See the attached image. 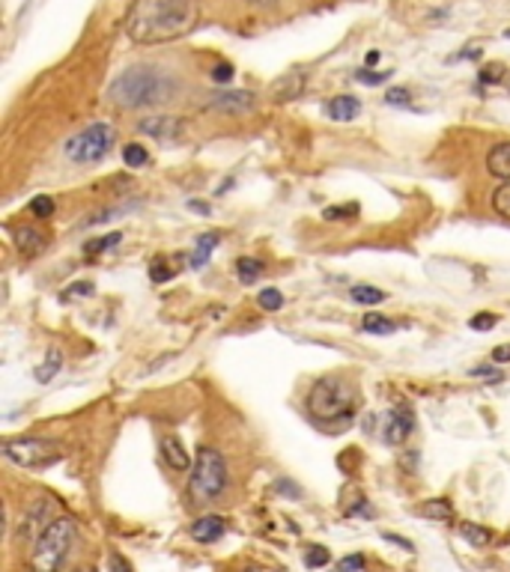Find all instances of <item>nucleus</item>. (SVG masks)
Listing matches in <instances>:
<instances>
[{
    "label": "nucleus",
    "instance_id": "f257e3e1",
    "mask_svg": "<svg viewBox=\"0 0 510 572\" xmlns=\"http://www.w3.org/2000/svg\"><path fill=\"white\" fill-rule=\"evenodd\" d=\"M198 24L194 0H137L128 13L126 31L137 45H159L180 40Z\"/></svg>",
    "mask_w": 510,
    "mask_h": 572
},
{
    "label": "nucleus",
    "instance_id": "f03ea898",
    "mask_svg": "<svg viewBox=\"0 0 510 572\" xmlns=\"http://www.w3.org/2000/svg\"><path fill=\"white\" fill-rule=\"evenodd\" d=\"M176 92H180V81L168 69H162L155 63H137L128 66L126 72H119V78L110 84L108 96L119 108L141 110L164 105V101L176 99Z\"/></svg>",
    "mask_w": 510,
    "mask_h": 572
},
{
    "label": "nucleus",
    "instance_id": "7ed1b4c3",
    "mask_svg": "<svg viewBox=\"0 0 510 572\" xmlns=\"http://www.w3.org/2000/svg\"><path fill=\"white\" fill-rule=\"evenodd\" d=\"M356 409V391L343 379H320L308 393V411L320 424H340Z\"/></svg>",
    "mask_w": 510,
    "mask_h": 572
},
{
    "label": "nucleus",
    "instance_id": "20e7f679",
    "mask_svg": "<svg viewBox=\"0 0 510 572\" xmlns=\"http://www.w3.org/2000/svg\"><path fill=\"white\" fill-rule=\"evenodd\" d=\"M227 462L224 456L218 453V450L212 447H200L198 450V462H194V471H191V480H189V498L191 504H212L218 501L221 495L227 489Z\"/></svg>",
    "mask_w": 510,
    "mask_h": 572
},
{
    "label": "nucleus",
    "instance_id": "39448f33",
    "mask_svg": "<svg viewBox=\"0 0 510 572\" xmlns=\"http://www.w3.org/2000/svg\"><path fill=\"white\" fill-rule=\"evenodd\" d=\"M75 542V522L66 519V515H57L54 524L42 533L40 542L33 546L31 567L33 572H60V567L66 564L69 549Z\"/></svg>",
    "mask_w": 510,
    "mask_h": 572
},
{
    "label": "nucleus",
    "instance_id": "423d86ee",
    "mask_svg": "<svg viewBox=\"0 0 510 572\" xmlns=\"http://www.w3.org/2000/svg\"><path fill=\"white\" fill-rule=\"evenodd\" d=\"M117 144V131L108 123H92L75 137L66 140V158L75 164H96L101 162Z\"/></svg>",
    "mask_w": 510,
    "mask_h": 572
},
{
    "label": "nucleus",
    "instance_id": "0eeeda50",
    "mask_svg": "<svg viewBox=\"0 0 510 572\" xmlns=\"http://www.w3.org/2000/svg\"><path fill=\"white\" fill-rule=\"evenodd\" d=\"M4 456L13 465L42 468V465H51L54 459H60V444L54 442V438H36V436L9 438V442H4Z\"/></svg>",
    "mask_w": 510,
    "mask_h": 572
},
{
    "label": "nucleus",
    "instance_id": "6e6552de",
    "mask_svg": "<svg viewBox=\"0 0 510 572\" xmlns=\"http://www.w3.org/2000/svg\"><path fill=\"white\" fill-rule=\"evenodd\" d=\"M54 519H57V501H51V498L33 501L31 507H27V513L22 515V524H18V540L36 546L42 533L54 524Z\"/></svg>",
    "mask_w": 510,
    "mask_h": 572
},
{
    "label": "nucleus",
    "instance_id": "1a4fd4ad",
    "mask_svg": "<svg viewBox=\"0 0 510 572\" xmlns=\"http://www.w3.org/2000/svg\"><path fill=\"white\" fill-rule=\"evenodd\" d=\"M412 429H415V418H412V411H406V409H391V411H385V418H382V442L385 444H403L406 438L412 436Z\"/></svg>",
    "mask_w": 510,
    "mask_h": 572
},
{
    "label": "nucleus",
    "instance_id": "9d476101",
    "mask_svg": "<svg viewBox=\"0 0 510 572\" xmlns=\"http://www.w3.org/2000/svg\"><path fill=\"white\" fill-rule=\"evenodd\" d=\"M257 105V96L248 90H227V92H215L209 99L212 110H221V114H248Z\"/></svg>",
    "mask_w": 510,
    "mask_h": 572
},
{
    "label": "nucleus",
    "instance_id": "9b49d317",
    "mask_svg": "<svg viewBox=\"0 0 510 572\" xmlns=\"http://www.w3.org/2000/svg\"><path fill=\"white\" fill-rule=\"evenodd\" d=\"M137 131L146 137H155V140H180L185 123L180 117H150V119H141L137 123Z\"/></svg>",
    "mask_w": 510,
    "mask_h": 572
},
{
    "label": "nucleus",
    "instance_id": "f8f14e48",
    "mask_svg": "<svg viewBox=\"0 0 510 572\" xmlns=\"http://www.w3.org/2000/svg\"><path fill=\"white\" fill-rule=\"evenodd\" d=\"M224 531H227V522L215 513L200 515V519L191 522V528H189L191 540H198V542H215V540L224 537Z\"/></svg>",
    "mask_w": 510,
    "mask_h": 572
},
{
    "label": "nucleus",
    "instance_id": "ddd939ff",
    "mask_svg": "<svg viewBox=\"0 0 510 572\" xmlns=\"http://www.w3.org/2000/svg\"><path fill=\"white\" fill-rule=\"evenodd\" d=\"M45 245H48V239H45V233L42 230H36V227H18L15 230V248H18V254L22 257H40Z\"/></svg>",
    "mask_w": 510,
    "mask_h": 572
},
{
    "label": "nucleus",
    "instance_id": "4468645a",
    "mask_svg": "<svg viewBox=\"0 0 510 572\" xmlns=\"http://www.w3.org/2000/svg\"><path fill=\"white\" fill-rule=\"evenodd\" d=\"M304 87H308V75L304 72H290L286 78L281 81H275V87H272V99L275 101H290V99H299Z\"/></svg>",
    "mask_w": 510,
    "mask_h": 572
},
{
    "label": "nucleus",
    "instance_id": "2eb2a0df",
    "mask_svg": "<svg viewBox=\"0 0 510 572\" xmlns=\"http://www.w3.org/2000/svg\"><path fill=\"white\" fill-rule=\"evenodd\" d=\"M487 171L496 176V180L510 182V140H502L487 153Z\"/></svg>",
    "mask_w": 510,
    "mask_h": 572
},
{
    "label": "nucleus",
    "instance_id": "dca6fc26",
    "mask_svg": "<svg viewBox=\"0 0 510 572\" xmlns=\"http://www.w3.org/2000/svg\"><path fill=\"white\" fill-rule=\"evenodd\" d=\"M326 114L329 119H335V123H349V119H356L361 114V101L356 96H335L326 105Z\"/></svg>",
    "mask_w": 510,
    "mask_h": 572
},
{
    "label": "nucleus",
    "instance_id": "f3484780",
    "mask_svg": "<svg viewBox=\"0 0 510 572\" xmlns=\"http://www.w3.org/2000/svg\"><path fill=\"white\" fill-rule=\"evenodd\" d=\"M162 453H164V462H168L171 468H176V471H185V468L191 465L189 450H185V444L176 436H164L162 438Z\"/></svg>",
    "mask_w": 510,
    "mask_h": 572
},
{
    "label": "nucleus",
    "instance_id": "a211bd4d",
    "mask_svg": "<svg viewBox=\"0 0 510 572\" xmlns=\"http://www.w3.org/2000/svg\"><path fill=\"white\" fill-rule=\"evenodd\" d=\"M60 367H63V352L60 349H51L48 355H45V361L40 364V367L33 370V379L40 382V384H48L60 373Z\"/></svg>",
    "mask_w": 510,
    "mask_h": 572
},
{
    "label": "nucleus",
    "instance_id": "6ab92c4d",
    "mask_svg": "<svg viewBox=\"0 0 510 572\" xmlns=\"http://www.w3.org/2000/svg\"><path fill=\"white\" fill-rule=\"evenodd\" d=\"M215 245H218V236H215V233H203V236L198 239V248H194L189 266H191V268H203V266H207V262H209V254L215 251Z\"/></svg>",
    "mask_w": 510,
    "mask_h": 572
},
{
    "label": "nucleus",
    "instance_id": "aec40b11",
    "mask_svg": "<svg viewBox=\"0 0 510 572\" xmlns=\"http://www.w3.org/2000/svg\"><path fill=\"white\" fill-rule=\"evenodd\" d=\"M460 533H462V540H466L469 546H475V549H484V546L493 542V533H489L484 524H475V522L460 524Z\"/></svg>",
    "mask_w": 510,
    "mask_h": 572
},
{
    "label": "nucleus",
    "instance_id": "412c9836",
    "mask_svg": "<svg viewBox=\"0 0 510 572\" xmlns=\"http://www.w3.org/2000/svg\"><path fill=\"white\" fill-rule=\"evenodd\" d=\"M361 328H365L367 334H394L397 325L388 316L370 311V313H365V319H361Z\"/></svg>",
    "mask_w": 510,
    "mask_h": 572
},
{
    "label": "nucleus",
    "instance_id": "4be33fe9",
    "mask_svg": "<svg viewBox=\"0 0 510 572\" xmlns=\"http://www.w3.org/2000/svg\"><path fill=\"white\" fill-rule=\"evenodd\" d=\"M349 295H352V302H358V304H382L385 298H388V295L382 293V289L367 286V284L352 286V289H349Z\"/></svg>",
    "mask_w": 510,
    "mask_h": 572
},
{
    "label": "nucleus",
    "instance_id": "5701e85b",
    "mask_svg": "<svg viewBox=\"0 0 510 572\" xmlns=\"http://www.w3.org/2000/svg\"><path fill=\"white\" fill-rule=\"evenodd\" d=\"M236 275L242 284H254V280L263 275V262L254 260V257H242V260H236Z\"/></svg>",
    "mask_w": 510,
    "mask_h": 572
},
{
    "label": "nucleus",
    "instance_id": "b1692460",
    "mask_svg": "<svg viewBox=\"0 0 510 572\" xmlns=\"http://www.w3.org/2000/svg\"><path fill=\"white\" fill-rule=\"evenodd\" d=\"M489 206H493V212L498 218H507L510 221V182H502L498 189L489 197Z\"/></svg>",
    "mask_w": 510,
    "mask_h": 572
},
{
    "label": "nucleus",
    "instance_id": "393cba45",
    "mask_svg": "<svg viewBox=\"0 0 510 572\" xmlns=\"http://www.w3.org/2000/svg\"><path fill=\"white\" fill-rule=\"evenodd\" d=\"M123 162L126 167H144L146 162H150V153H146V146L144 144H126L123 146Z\"/></svg>",
    "mask_w": 510,
    "mask_h": 572
},
{
    "label": "nucleus",
    "instance_id": "a878e982",
    "mask_svg": "<svg viewBox=\"0 0 510 572\" xmlns=\"http://www.w3.org/2000/svg\"><path fill=\"white\" fill-rule=\"evenodd\" d=\"M54 209H57V206H54V200H51L48 194H40V197H33V200H31V206H27V212H31L33 218H40V221L51 218V215H54Z\"/></svg>",
    "mask_w": 510,
    "mask_h": 572
},
{
    "label": "nucleus",
    "instance_id": "bb28decb",
    "mask_svg": "<svg viewBox=\"0 0 510 572\" xmlns=\"http://www.w3.org/2000/svg\"><path fill=\"white\" fill-rule=\"evenodd\" d=\"M119 242H123V233H108V236H101L96 242H87L84 245V254L92 257V254H101V251H108V248H117Z\"/></svg>",
    "mask_w": 510,
    "mask_h": 572
},
{
    "label": "nucleus",
    "instance_id": "cd10ccee",
    "mask_svg": "<svg viewBox=\"0 0 510 572\" xmlns=\"http://www.w3.org/2000/svg\"><path fill=\"white\" fill-rule=\"evenodd\" d=\"M421 515H430V519L448 522V519H453V507H451L448 501L435 498V501H430V504H424V507H421Z\"/></svg>",
    "mask_w": 510,
    "mask_h": 572
},
{
    "label": "nucleus",
    "instance_id": "c85d7f7f",
    "mask_svg": "<svg viewBox=\"0 0 510 572\" xmlns=\"http://www.w3.org/2000/svg\"><path fill=\"white\" fill-rule=\"evenodd\" d=\"M257 304L263 307V311H268V313H275V311H281L284 307V295L277 293V289H272V286H266L263 293L257 295Z\"/></svg>",
    "mask_w": 510,
    "mask_h": 572
},
{
    "label": "nucleus",
    "instance_id": "c756f323",
    "mask_svg": "<svg viewBox=\"0 0 510 572\" xmlns=\"http://www.w3.org/2000/svg\"><path fill=\"white\" fill-rule=\"evenodd\" d=\"M329 549L326 546H311L308 549V555H304V567H311V569H322V567H329Z\"/></svg>",
    "mask_w": 510,
    "mask_h": 572
},
{
    "label": "nucleus",
    "instance_id": "7c9ffc66",
    "mask_svg": "<svg viewBox=\"0 0 510 572\" xmlns=\"http://www.w3.org/2000/svg\"><path fill=\"white\" fill-rule=\"evenodd\" d=\"M356 215H358V206L347 203V206H329V209L322 212V218L326 221H347V218H356Z\"/></svg>",
    "mask_w": 510,
    "mask_h": 572
},
{
    "label": "nucleus",
    "instance_id": "2f4dec72",
    "mask_svg": "<svg viewBox=\"0 0 510 572\" xmlns=\"http://www.w3.org/2000/svg\"><path fill=\"white\" fill-rule=\"evenodd\" d=\"M173 277V268L168 266V260L159 257V260H153V266H150V280L153 284H164V280H171Z\"/></svg>",
    "mask_w": 510,
    "mask_h": 572
},
{
    "label": "nucleus",
    "instance_id": "473e14b6",
    "mask_svg": "<svg viewBox=\"0 0 510 572\" xmlns=\"http://www.w3.org/2000/svg\"><path fill=\"white\" fill-rule=\"evenodd\" d=\"M388 75L391 72H374V69H358L356 72V81L358 84H367V87H376V84L388 81Z\"/></svg>",
    "mask_w": 510,
    "mask_h": 572
},
{
    "label": "nucleus",
    "instance_id": "72a5a7b5",
    "mask_svg": "<svg viewBox=\"0 0 510 572\" xmlns=\"http://www.w3.org/2000/svg\"><path fill=\"white\" fill-rule=\"evenodd\" d=\"M496 322H498V316H493V313H478V316L469 319V328H471V331H489V328H496Z\"/></svg>",
    "mask_w": 510,
    "mask_h": 572
},
{
    "label": "nucleus",
    "instance_id": "f704fd0d",
    "mask_svg": "<svg viewBox=\"0 0 510 572\" xmlns=\"http://www.w3.org/2000/svg\"><path fill=\"white\" fill-rule=\"evenodd\" d=\"M209 78L215 81V84H227L230 78H233V66L224 63V60L215 63V66H212V72H209Z\"/></svg>",
    "mask_w": 510,
    "mask_h": 572
},
{
    "label": "nucleus",
    "instance_id": "c9c22d12",
    "mask_svg": "<svg viewBox=\"0 0 510 572\" xmlns=\"http://www.w3.org/2000/svg\"><path fill=\"white\" fill-rule=\"evenodd\" d=\"M338 572H358V569H365V558L361 555H349V558H343L338 560Z\"/></svg>",
    "mask_w": 510,
    "mask_h": 572
},
{
    "label": "nucleus",
    "instance_id": "e433bc0d",
    "mask_svg": "<svg viewBox=\"0 0 510 572\" xmlns=\"http://www.w3.org/2000/svg\"><path fill=\"white\" fill-rule=\"evenodd\" d=\"M96 293V286L90 284V280H78V284L69 286V293H63V298H72V295H92Z\"/></svg>",
    "mask_w": 510,
    "mask_h": 572
},
{
    "label": "nucleus",
    "instance_id": "4c0bfd02",
    "mask_svg": "<svg viewBox=\"0 0 510 572\" xmlns=\"http://www.w3.org/2000/svg\"><path fill=\"white\" fill-rule=\"evenodd\" d=\"M385 101H388V105H409V92L400 90V87H394V90H388Z\"/></svg>",
    "mask_w": 510,
    "mask_h": 572
},
{
    "label": "nucleus",
    "instance_id": "58836bf2",
    "mask_svg": "<svg viewBox=\"0 0 510 572\" xmlns=\"http://www.w3.org/2000/svg\"><path fill=\"white\" fill-rule=\"evenodd\" d=\"M110 572H132V564H128V560L123 558V555H110Z\"/></svg>",
    "mask_w": 510,
    "mask_h": 572
},
{
    "label": "nucleus",
    "instance_id": "ea45409f",
    "mask_svg": "<svg viewBox=\"0 0 510 572\" xmlns=\"http://www.w3.org/2000/svg\"><path fill=\"white\" fill-rule=\"evenodd\" d=\"M510 361V343L498 346V349H493V364H507Z\"/></svg>",
    "mask_w": 510,
    "mask_h": 572
},
{
    "label": "nucleus",
    "instance_id": "a19ab883",
    "mask_svg": "<svg viewBox=\"0 0 510 572\" xmlns=\"http://www.w3.org/2000/svg\"><path fill=\"white\" fill-rule=\"evenodd\" d=\"M189 209L198 212V215H209V203H203V200H189Z\"/></svg>",
    "mask_w": 510,
    "mask_h": 572
},
{
    "label": "nucleus",
    "instance_id": "79ce46f5",
    "mask_svg": "<svg viewBox=\"0 0 510 572\" xmlns=\"http://www.w3.org/2000/svg\"><path fill=\"white\" fill-rule=\"evenodd\" d=\"M471 376H489L493 382H498V376L493 373V367H475V370H471Z\"/></svg>",
    "mask_w": 510,
    "mask_h": 572
},
{
    "label": "nucleus",
    "instance_id": "37998d69",
    "mask_svg": "<svg viewBox=\"0 0 510 572\" xmlns=\"http://www.w3.org/2000/svg\"><path fill=\"white\" fill-rule=\"evenodd\" d=\"M248 6H257V9H266V6H275L277 0H245Z\"/></svg>",
    "mask_w": 510,
    "mask_h": 572
},
{
    "label": "nucleus",
    "instance_id": "c03bdc74",
    "mask_svg": "<svg viewBox=\"0 0 510 572\" xmlns=\"http://www.w3.org/2000/svg\"><path fill=\"white\" fill-rule=\"evenodd\" d=\"M374 63H379V51H370L367 54V66H374Z\"/></svg>",
    "mask_w": 510,
    "mask_h": 572
},
{
    "label": "nucleus",
    "instance_id": "a18cd8bd",
    "mask_svg": "<svg viewBox=\"0 0 510 572\" xmlns=\"http://www.w3.org/2000/svg\"><path fill=\"white\" fill-rule=\"evenodd\" d=\"M248 572H259V569H248Z\"/></svg>",
    "mask_w": 510,
    "mask_h": 572
},
{
    "label": "nucleus",
    "instance_id": "49530a36",
    "mask_svg": "<svg viewBox=\"0 0 510 572\" xmlns=\"http://www.w3.org/2000/svg\"><path fill=\"white\" fill-rule=\"evenodd\" d=\"M507 36H510V33H507Z\"/></svg>",
    "mask_w": 510,
    "mask_h": 572
}]
</instances>
